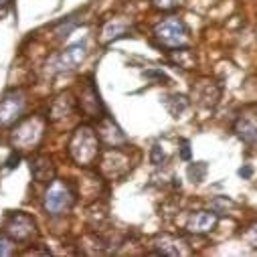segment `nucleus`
I'll use <instances>...</instances> for the list:
<instances>
[{
    "label": "nucleus",
    "mask_w": 257,
    "mask_h": 257,
    "mask_svg": "<svg viewBox=\"0 0 257 257\" xmlns=\"http://www.w3.org/2000/svg\"><path fill=\"white\" fill-rule=\"evenodd\" d=\"M99 136L97 132L93 130L91 125H79L77 130L71 134V140H69V156L75 164L79 166H93L99 158Z\"/></svg>",
    "instance_id": "f257e3e1"
},
{
    "label": "nucleus",
    "mask_w": 257,
    "mask_h": 257,
    "mask_svg": "<svg viewBox=\"0 0 257 257\" xmlns=\"http://www.w3.org/2000/svg\"><path fill=\"white\" fill-rule=\"evenodd\" d=\"M75 203V190L69 182L65 180H51L45 199H43V207L47 211V215L51 217H59L65 215Z\"/></svg>",
    "instance_id": "f03ea898"
},
{
    "label": "nucleus",
    "mask_w": 257,
    "mask_h": 257,
    "mask_svg": "<svg viewBox=\"0 0 257 257\" xmlns=\"http://www.w3.org/2000/svg\"><path fill=\"white\" fill-rule=\"evenodd\" d=\"M45 130H47V123L43 117H39V115L27 117L21 123H17V127L13 130V136H11V142L19 150H33L41 144Z\"/></svg>",
    "instance_id": "7ed1b4c3"
},
{
    "label": "nucleus",
    "mask_w": 257,
    "mask_h": 257,
    "mask_svg": "<svg viewBox=\"0 0 257 257\" xmlns=\"http://www.w3.org/2000/svg\"><path fill=\"white\" fill-rule=\"evenodd\" d=\"M154 39L160 47H164L168 51L182 49L188 43V27L176 17L166 19L164 23H160L154 29Z\"/></svg>",
    "instance_id": "20e7f679"
},
{
    "label": "nucleus",
    "mask_w": 257,
    "mask_h": 257,
    "mask_svg": "<svg viewBox=\"0 0 257 257\" xmlns=\"http://www.w3.org/2000/svg\"><path fill=\"white\" fill-rule=\"evenodd\" d=\"M27 109V97L21 89H15L0 99V127L17 123Z\"/></svg>",
    "instance_id": "39448f33"
},
{
    "label": "nucleus",
    "mask_w": 257,
    "mask_h": 257,
    "mask_svg": "<svg viewBox=\"0 0 257 257\" xmlns=\"http://www.w3.org/2000/svg\"><path fill=\"white\" fill-rule=\"evenodd\" d=\"M5 231L15 239V241H31L37 237V223L31 215L27 213H11L5 221Z\"/></svg>",
    "instance_id": "423d86ee"
},
{
    "label": "nucleus",
    "mask_w": 257,
    "mask_h": 257,
    "mask_svg": "<svg viewBox=\"0 0 257 257\" xmlns=\"http://www.w3.org/2000/svg\"><path fill=\"white\" fill-rule=\"evenodd\" d=\"M235 134L251 148H257V107H245L237 121H235Z\"/></svg>",
    "instance_id": "0eeeda50"
},
{
    "label": "nucleus",
    "mask_w": 257,
    "mask_h": 257,
    "mask_svg": "<svg viewBox=\"0 0 257 257\" xmlns=\"http://www.w3.org/2000/svg\"><path fill=\"white\" fill-rule=\"evenodd\" d=\"M85 55H87V51H85V43L69 45L65 51H61V53L51 61V69L57 71V73L71 71V69H75L77 65H81L83 59H85Z\"/></svg>",
    "instance_id": "6e6552de"
},
{
    "label": "nucleus",
    "mask_w": 257,
    "mask_h": 257,
    "mask_svg": "<svg viewBox=\"0 0 257 257\" xmlns=\"http://www.w3.org/2000/svg\"><path fill=\"white\" fill-rule=\"evenodd\" d=\"M190 93H192V101L195 103L205 105V107H215L219 103V97H221V87L215 79L203 77L192 85Z\"/></svg>",
    "instance_id": "1a4fd4ad"
},
{
    "label": "nucleus",
    "mask_w": 257,
    "mask_h": 257,
    "mask_svg": "<svg viewBox=\"0 0 257 257\" xmlns=\"http://www.w3.org/2000/svg\"><path fill=\"white\" fill-rule=\"evenodd\" d=\"M130 170V158L117 148H109L101 158V172L107 178H119Z\"/></svg>",
    "instance_id": "9d476101"
},
{
    "label": "nucleus",
    "mask_w": 257,
    "mask_h": 257,
    "mask_svg": "<svg viewBox=\"0 0 257 257\" xmlns=\"http://www.w3.org/2000/svg\"><path fill=\"white\" fill-rule=\"evenodd\" d=\"M79 107L81 111L87 115V117H97L101 119L105 113H103V103L99 99V93L95 89V85L91 81H87L79 93Z\"/></svg>",
    "instance_id": "9b49d317"
},
{
    "label": "nucleus",
    "mask_w": 257,
    "mask_h": 257,
    "mask_svg": "<svg viewBox=\"0 0 257 257\" xmlns=\"http://www.w3.org/2000/svg\"><path fill=\"white\" fill-rule=\"evenodd\" d=\"M97 136H99V140H101L107 148H117V146L127 144L125 134L119 130V125H117L111 117H107V115H103V117L99 119V125H97Z\"/></svg>",
    "instance_id": "f8f14e48"
},
{
    "label": "nucleus",
    "mask_w": 257,
    "mask_h": 257,
    "mask_svg": "<svg viewBox=\"0 0 257 257\" xmlns=\"http://www.w3.org/2000/svg\"><path fill=\"white\" fill-rule=\"evenodd\" d=\"M134 31V23L130 19H123V17H115V19H109L101 25V33H99V39L101 43H111L119 37H125L127 33Z\"/></svg>",
    "instance_id": "ddd939ff"
},
{
    "label": "nucleus",
    "mask_w": 257,
    "mask_h": 257,
    "mask_svg": "<svg viewBox=\"0 0 257 257\" xmlns=\"http://www.w3.org/2000/svg\"><path fill=\"white\" fill-rule=\"evenodd\" d=\"M217 223H219V215L215 211H199L195 215H190L186 229L195 235H203V233L213 231L217 227Z\"/></svg>",
    "instance_id": "4468645a"
},
{
    "label": "nucleus",
    "mask_w": 257,
    "mask_h": 257,
    "mask_svg": "<svg viewBox=\"0 0 257 257\" xmlns=\"http://www.w3.org/2000/svg\"><path fill=\"white\" fill-rule=\"evenodd\" d=\"M73 111H75V99L71 97V93H61L51 103L49 119L57 121V119H63V117H69Z\"/></svg>",
    "instance_id": "2eb2a0df"
},
{
    "label": "nucleus",
    "mask_w": 257,
    "mask_h": 257,
    "mask_svg": "<svg viewBox=\"0 0 257 257\" xmlns=\"http://www.w3.org/2000/svg\"><path fill=\"white\" fill-rule=\"evenodd\" d=\"M31 172L37 182H51L55 176V166L49 156H37L31 162Z\"/></svg>",
    "instance_id": "dca6fc26"
},
{
    "label": "nucleus",
    "mask_w": 257,
    "mask_h": 257,
    "mask_svg": "<svg viewBox=\"0 0 257 257\" xmlns=\"http://www.w3.org/2000/svg\"><path fill=\"white\" fill-rule=\"evenodd\" d=\"M180 241L170 239V237H160L156 241V253H166V255H180Z\"/></svg>",
    "instance_id": "f3484780"
},
{
    "label": "nucleus",
    "mask_w": 257,
    "mask_h": 257,
    "mask_svg": "<svg viewBox=\"0 0 257 257\" xmlns=\"http://www.w3.org/2000/svg\"><path fill=\"white\" fill-rule=\"evenodd\" d=\"M166 107H168V111H170L172 115H180V113L188 107V101H186V97H182V95H170V97L166 99Z\"/></svg>",
    "instance_id": "a211bd4d"
},
{
    "label": "nucleus",
    "mask_w": 257,
    "mask_h": 257,
    "mask_svg": "<svg viewBox=\"0 0 257 257\" xmlns=\"http://www.w3.org/2000/svg\"><path fill=\"white\" fill-rule=\"evenodd\" d=\"M174 53V59H176V63H178V65L180 67H184V69H190V67H195V57H192L186 49H174L172 51Z\"/></svg>",
    "instance_id": "6ab92c4d"
},
{
    "label": "nucleus",
    "mask_w": 257,
    "mask_h": 257,
    "mask_svg": "<svg viewBox=\"0 0 257 257\" xmlns=\"http://www.w3.org/2000/svg\"><path fill=\"white\" fill-rule=\"evenodd\" d=\"M205 174H207V164H203V162H197L188 168V176L192 178V182H201L205 178Z\"/></svg>",
    "instance_id": "aec40b11"
},
{
    "label": "nucleus",
    "mask_w": 257,
    "mask_h": 257,
    "mask_svg": "<svg viewBox=\"0 0 257 257\" xmlns=\"http://www.w3.org/2000/svg\"><path fill=\"white\" fill-rule=\"evenodd\" d=\"M152 5L158 11H172L182 5V0H152Z\"/></svg>",
    "instance_id": "412c9836"
},
{
    "label": "nucleus",
    "mask_w": 257,
    "mask_h": 257,
    "mask_svg": "<svg viewBox=\"0 0 257 257\" xmlns=\"http://www.w3.org/2000/svg\"><path fill=\"white\" fill-rule=\"evenodd\" d=\"M245 241H247L251 247H257V223H253L251 227H247V231H245Z\"/></svg>",
    "instance_id": "4be33fe9"
},
{
    "label": "nucleus",
    "mask_w": 257,
    "mask_h": 257,
    "mask_svg": "<svg viewBox=\"0 0 257 257\" xmlns=\"http://www.w3.org/2000/svg\"><path fill=\"white\" fill-rule=\"evenodd\" d=\"M162 160H164V152H162V148L156 144V146L152 148V164H162Z\"/></svg>",
    "instance_id": "5701e85b"
},
{
    "label": "nucleus",
    "mask_w": 257,
    "mask_h": 257,
    "mask_svg": "<svg viewBox=\"0 0 257 257\" xmlns=\"http://www.w3.org/2000/svg\"><path fill=\"white\" fill-rule=\"evenodd\" d=\"M9 253H13L11 243H9V241H5V239H0V255H9Z\"/></svg>",
    "instance_id": "b1692460"
},
{
    "label": "nucleus",
    "mask_w": 257,
    "mask_h": 257,
    "mask_svg": "<svg viewBox=\"0 0 257 257\" xmlns=\"http://www.w3.org/2000/svg\"><path fill=\"white\" fill-rule=\"evenodd\" d=\"M239 174H241V176H245V178H249V176H251V168H249V166H245V168H241V170H239Z\"/></svg>",
    "instance_id": "393cba45"
},
{
    "label": "nucleus",
    "mask_w": 257,
    "mask_h": 257,
    "mask_svg": "<svg viewBox=\"0 0 257 257\" xmlns=\"http://www.w3.org/2000/svg\"><path fill=\"white\" fill-rule=\"evenodd\" d=\"M180 156H182V158H188V156H190V152H188V144H186V142H184V148H182V154H180Z\"/></svg>",
    "instance_id": "a878e982"
}]
</instances>
